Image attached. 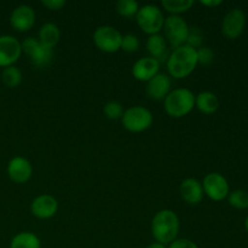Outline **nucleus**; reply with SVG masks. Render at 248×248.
Listing matches in <instances>:
<instances>
[{
	"mask_svg": "<svg viewBox=\"0 0 248 248\" xmlns=\"http://www.w3.org/2000/svg\"><path fill=\"white\" fill-rule=\"evenodd\" d=\"M198 67V52L190 46L182 45L173 48L166 61L170 78L184 79L188 78Z\"/></svg>",
	"mask_w": 248,
	"mask_h": 248,
	"instance_id": "1",
	"label": "nucleus"
},
{
	"mask_svg": "<svg viewBox=\"0 0 248 248\" xmlns=\"http://www.w3.org/2000/svg\"><path fill=\"white\" fill-rule=\"evenodd\" d=\"M181 222L177 213L172 210H161L155 213L152 219V235L155 242L169 246L178 239Z\"/></svg>",
	"mask_w": 248,
	"mask_h": 248,
	"instance_id": "2",
	"label": "nucleus"
},
{
	"mask_svg": "<svg viewBox=\"0 0 248 248\" xmlns=\"http://www.w3.org/2000/svg\"><path fill=\"white\" fill-rule=\"evenodd\" d=\"M164 107L166 114L171 118H184L195 108V94L186 87L171 90L164 99Z\"/></svg>",
	"mask_w": 248,
	"mask_h": 248,
	"instance_id": "3",
	"label": "nucleus"
},
{
	"mask_svg": "<svg viewBox=\"0 0 248 248\" xmlns=\"http://www.w3.org/2000/svg\"><path fill=\"white\" fill-rule=\"evenodd\" d=\"M136 21L143 33L148 35H154V34H160V31H162L165 15L156 5L147 4L140 6V10L136 15Z\"/></svg>",
	"mask_w": 248,
	"mask_h": 248,
	"instance_id": "4",
	"label": "nucleus"
},
{
	"mask_svg": "<svg viewBox=\"0 0 248 248\" xmlns=\"http://www.w3.org/2000/svg\"><path fill=\"white\" fill-rule=\"evenodd\" d=\"M153 113L142 106H133L124 110L121 123L125 130L132 133H140L147 131L153 125Z\"/></svg>",
	"mask_w": 248,
	"mask_h": 248,
	"instance_id": "5",
	"label": "nucleus"
},
{
	"mask_svg": "<svg viewBox=\"0 0 248 248\" xmlns=\"http://www.w3.org/2000/svg\"><path fill=\"white\" fill-rule=\"evenodd\" d=\"M162 31H164V38L166 39L167 44L173 48H177L182 45H186L189 26L182 16L169 15L165 17Z\"/></svg>",
	"mask_w": 248,
	"mask_h": 248,
	"instance_id": "6",
	"label": "nucleus"
},
{
	"mask_svg": "<svg viewBox=\"0 0 248 248\" xmlns=\"http://www.w3.org/2000/svg\"><path fill=\"white\" fill-rule=\"evenodd\" d=\"M22 53L28 56L35 67H47L53 58V48L44 46L34 36H28L21 43Z\"/></svg>",
	"mask_w": 248,
	"mask_h": 248,
	"instance_id": "7",
	"label": "nucleus"
},
{
	"mask_svg": "<svg viewBox=\"0 0 248 248\" xmlns=\"http://www.w3.org/2000/svg\"><path fill=\"white\" fill-rule=\"evenodd\" d=\"M121 40H123V34L111 26L98 27L93 33L94 45L102 52H118L121 48Z\"/></svg>",
	"mask_w": 248,
	"mask_h": 248,
	"instance_id": "8",
	"label": "nucleus"
},
{
	"mask_svg": "<svg viewBox=\"0 0 248 248\" xmlns=\"http://www.w3.org/2000/svg\"><path fill=\"white\" fill-rule=\"evenodd\" d=\"M201 184H202L203 194L213 201L225 200L230 193L227 178L218 172H211L206 174Z\"/></svg>",
	"mask_w": 248,
	"mask_h": 248,
	"instance_id": "9",
	"label": "nucleus"
},
{
	"mask_svg": "<svg viewBox=\"0 0 248 248\" xmlns=\"http://www.w3.org/2000/svg\"><path fill=\"white\" fill-rule=\"evenodd\" d=\"M246 27V15L239 7L232 9L222 21V34L227 39L235 40L242 35Z\"/></svg>",
	"mask_w": 248,
	"mask_h": 248,
	"instance_id": "10",
	"label": "nucleus"
},
{
	"mask_svg": "<svg viewBox=\"0 0 248 248\" xmlns=\"http://www.w3.org/2000/svg\"><path fill=\"white\" fill-rule=\"evenodd\" d=\"M21 41L12 35H0V67L6 68L15 65L21 58Z\"/></svg>",
	"mask_w": 248,
	"mask_h": 248,
	"instance_id": "11",
	"label": "nucleus"
},
{
	"mask_svg": "<svg viewBox=\"0 0 248 248\" xmlns=\"http://www.w3.org/2000/svg\"><path fill=\"white\" fill-rule=\"evenodd\" d=\"M35 11L29 5H19L12 10L10 15V26L12 29L19 33H26L31 31L35 24Z\"/></svg>",
	"mask_w": 248,
	"mask_h": 248,
	"instance_id": "12",
	"label": "nucleus"
},
{
	"mask_svg": "<svg viewBox=\"0 0 248 248\" xmlns=\"http://www.w3.org/2000/svg\"><path fill=\"white\" fill-rule=\"evenodd\" d=\"M7 176L14 183L24 184L31 178L33 166L31 161L23 156H15L7 164Z\"/></svg>",
	"mask_w": 248,
	"mask_h": 248,
	"instance_id": "13",
	"label": "nucleus"
},
{
	"mask_svg": "<svg viewBox=\"0 0 248 248\" xmlns=\"http://www.w3.org/2000/svg\"><path fill=\"white\" fill-rule=\"evenodd\" d=\"M58 201L50 194L36 196L31 203V212L38 219H50L57 213Z\"/></svg>",
	"mask_w": 248,
	"mask_h": 248,
	"instance_id": "14",
	"label": "nucleus"
},
{
	"mask_svg": "<svg viewBox=\"0 0 248 248\" xmlns=\"http://www.w3.org/2000/svg\"><path fill=\"white\" fill-rule=\"evenodd\" d=\"M171 78L165 73H157L153 79L147 82L145 93L153 101H164L171 92Z\"/></svg>",
	"mask_w": 248,
	"mask_h": 248,
	"instance_id": "15",
	"label": "nucleus"
},
{
	"mask_svg": "<svg viewBox=\"0 0 248 248\" xmlns=\"http://www.w3.org/2000/svg\"><path fill=\"white\" fill-rule=\"evenodd\" d=\"M160 63L153 57L140 58L132 67V75L136 80L142 82H148L157 74L160 69Z\"/></svg>",
	"mask_w": 248,
	"mask_h": 248,
	"instance_id": "16",
	"label": "nucleus"
},
{
	"mask_svg": "<svg viewBox=\"0 0 248 248\" xmlns=\"http://www.w3.org/2000/svg\"><path fill=\"white\" fill-rule=\"evenodd\" d=\"M182 199L189 205H198L203 200V189L200 181L195 178H186L179 186Z\"/></svg>",
	"mask_w": 248,
	"mask_h": 248,
	"instance_id": "17",
	"label": "nucleus"
},
{
	"mask_svg": "<svg viewBox=\"0 0 248 248\" xmlns=\"http://www.w3.org/2000/svg\"><path fill=\"white\" fill-rule=\"evenodd\" d=\"M145 47L149 53V57L156 60L160 64L166 62L169 58V44L162 34H154V35L148 36Z\"/></svg>",
	"mask_w": 248,
	"mask_h": 248,
	"instance_id": "18",
	"label": "nucleus"
},
{
	"mask_svg": "<svg viewBox=\"0 0 248 248\" xmlns=\"http://www.w3.org/2000/svg\"><path fill=\"white\" fill-rule=\"evenodd\" d=\"M219 98L211 91L200 92L195 96V108L205 115L215 114L219 109Z\"/></svg>",
	"mask_w": 248,
	"mask_h": 248,
	"instance_id": "19",
	"label": "nucleus"
},
{
	"mask_svg": "<svg viewBox=\"0 0 248 248\" xmlns=\"http://www.w3.org/2000/svg\"><path fill=\"white\" fill-rule=\"evenodd\" d=\"M61 39V31L57 24L55 23H44L39 29L38 40L43 44L44 46L48 48H53Z\"/></svg>",
	"mask_w": 248,
	"mask_h": 248,
	"instance_id": "20",
	"label": "nucleus"
},
{
	"mask_svg": "<svg viewBox=\"0 0 248 248\" xmlns=\"http://www.w3.org/2000/svg\"><path fill=\"white\" fill-rule=\"evenodd\" d=\"M10 248H41V241L31 232H21L10 241Z\"/></svg>",
	"mask_w": 248,
	"mask_h": 248,
	"instance_id": "21",
	"label": "nucleus"
},
{
	"mask_svg": "<svg viewBox=\"0 0 248 248\" xmlns=\"http://www.w3.org/2000/svg\"><path fill=\"white\" fill-rule=\"evenodd\" d=\"M22 79H23V74H22L21 69L17 68L16 65H11V67H6L2 69L1 81L9 89H15V87L19 86Z\"/></svg>",
	"mask_w": 248,
	"mask_h": 248,
	"instance_id": "22",
	"label": "nucleus"
},
{
	"mask_svg": "<svg viewBox=\"0 0 248 248\" xmlns=\"http://www.w3.org/2000/svg\"><path fill=\"white\" fill-rule=\"evenodd\" d=\"M193 0H162L161 6L165 11L169 12L170 15H177L189 11L193 7Z\"/></svg>",
	"mask_w": 248,
	"mask_h": 248,
	"instance_id": "23",
	"label": "nucleus"
},
{
	"mask_svg": "<svg viewBox=\"0 0 248 248\" xmlns=\"http://www.w3.org/2000/svg\"><path fill=\"white\" fill-rule=\"evenodd\" d=\"M116 12L125 18H133L140 10V4L136 0H119L116 2Z\"/></svg>",
	"mask_w": 248,
	"mask_h": 248,
	"instance_id": "24",
	"label": "nucleus"
},
{
	"mask_svg": "<svg viewBox=\"0 0 248 248\" xmlns=\"http://www.w3.org/2000/svg\"><path fill=\"white\" fill-rule=\"evenodd\" d=\"M228 202L232 207L236 210H246L248 208V191L244 189L230 191L228 195Z\"/></svg>",
	"mask_w": 248,
	"mask_h": 248,
	"instance_id": "25",
	"label": "nucleus"
},
{
	"mask_svg": "<svg viewBox=\"0 0 248 248\" xmlns=\"http://www.w3.org/2000/svg\"><path fill=\"white\" fill-rule=\"evenodd\" d=\"M202 43H203L202 31H201L199 27H189L186 45L198 50V48L202 47Z\"/></svg>",
	"mask_w": 248,
	"mask_h": 248,
	"instance_id": "26",
	"label": "nucleus"
},
{
	"mask_svg": "<svg viewBox=\"0 0 248 248\" xmlns=\"http://www.w3.org/2000/svg\"><path fill=\"white\" fill-rule=\"evenodd\" d=\"M103 111L104 115L108 119H110V120H119V119L121 120L124 114V107L120 102L110 101L104 106Z\"/></svg>",
	"mask_w": 248,
	"mask_h": 248,
	"instance_id": "27",
	"label": "nucleus"
},
{
	"mask_svg": "<svg viewBox=\"0 0 248 248\" xmlns=\"http://www.w3.org/2000/svg\"><path fill=\"white\" fill-rule=\"evenodd\" d=\"M140 46V39H138V36L133 35V34H125V35H123L120 50L125 51V52L127 53H133L137 52Z\"/></svg>",
	"mask_w": 248,
	"mask_h": 248,
	"instance_id": "28",
	"label": "nucleus"
},
{
	"mask_svg": "<svg viewBox=\"0 0 248 248\" xmlns=\"http://www.w3.org/2000/svg\"><path fill=\"white\" fill-rule=\"evenodd\" d=\"M196 52H198V64L207 67V65H211L215 62V52L211 47L202 46V47L198 48Z\"/></svg>",
	"mask_w": 248,
	"mask_h": 248,
	"instance_id": "29",
	"label": "nucleus"
},
{
	"mask_svg": "<svg viewBox=\"0 0 248 248\" xmlns=\"http://www.w3.org/2000/svg\"><path fill=\"white\" fill-rule=\"evenodd\" d=\"M167 248H199V246L191 240L182 237V239H176L174 241H172Z\"/></svg>",
	"mask_w": 248,
	"mask_h": 248,
	"instance_id": "30",
	"label": "nucleus"
},
{
	"mask_svg": "<svg viewBox=\"0 0 248 248\" xmlns=\"http://www.w3.org/2000/svg\"><path fill=\"white\" fill-rule=\"evenodd\" d=\"M41 5L50 11H60L63 6H65L64 0H43Z\"/></svg>",
	"mask_w": 248,
	"mask_h": 248,
	"instance_id": "31",
	"label": "nucleus"
},
{
	"mask_svg": "<svg viewBox=\"0 0 248 248\" xmlns=\"http://www.w3.org/2000/svg\"><path fill=\"white\" fill-rule=\"evenodd\" d=\"M201 5L206 7H217L223 4L222 0H201Z\"/></svg>",
	"mask_w": 248,
	"mask_h": 248,
	"instance_id": "32",
	"label": "nucleus"
},
{
	"mask_svg": "<svg viewBox=\"0 0 248 248\" xmlns=\"http://www.w3.org/2000/svg\"><path fill=\"white\" fill-rule=\"evenodd\" d=\"M145 248H167V246H165V245L162 244H159V242H153V244L148 245Z\"/></svg>",
	"mask_w": 248,
	"mask_h": 248,
	"instance_id": "33",
	"label": "nucleus"
},
{
	"mask_svg": "<svg viewBox=\"0 0 248 248\" xmlns=\"http://www.w3.org/2000/svg\"><path fill=\"white\" fill-rule=\"evenodd\" d=\"M245 228H246V230H247V232H248V216H247L246 220H245Z\"/></svg>",
	"mask_w": 248,
	"mask_h": 248,
	"instance_id": "34",
	"label": "nucleus"
}]
</instances>
